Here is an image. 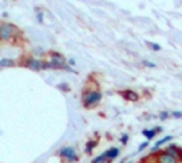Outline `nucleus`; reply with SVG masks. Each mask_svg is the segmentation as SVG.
Here are the masks:
<instances>
[{
    "label": "nucleus",
    "mask_w": 182,
    "mask_h": 163,
    "mask_svg": "<svg viewBox=\"0 0 182 163\" xmlns=\"http://www.w3.org/2000/svg\"><path fill=\"white\" fill-rule=\"evenodd\" d=\"M19 34H20L19 28L16 27L14 24H10V23H6V22H3L0 24V38H2L3 43H6L9 40H13Z\"/></svg>",
    "instance_id": "1"
},
{
    "label": "nucleus",
    "mask_w": 182,
    "mask_h": 163,
    "mask_svg": "<svg viewBox=\"0 0 182 163\" xmlns=\"http://www.w3.org/2000/svg\"><path fill=\"white\" fill-rule=\"evenodd\" d=\"M102 94L98 89H88L83 92V105L86 108H93L101 101Z\"/></svg>",
    "instance_id": "2"
},
{
    "label": "nucleus",
    "mask_w": 182,
    "mask_h": 163,
    "mask_svg": "<svg viewBox=\"0 0 182 163\" xmlns=\"http://www.w3.org/2000/svg\"><path fill=\"white\" fill-rule=\"evenodd\" d=\"M59 156L61 159H64L67 163H74L78 160V155L75 152L74 148H71V146H64L59 151Z\"/></svg>",
    "instance_id": "3"
},
{
    "label": "nucleus",
    "mask_w": 182,
    "mask_h": 163,
    "mask_svg": "<svg viewBox=\"0 0 182 163\" xmlns=\"http://www.w3.org/2000/svg\"><path fill=\"white\" fill-rule=\"evenodd\" d=\"M22 65L26 67V68H29V70H33V71L44 70V61L36 58V57H26V58L22 61Z\"/></svg>",
    "instance_id": "4"
},
{
    "label": "nucleus",
    "mask_w": 182,
    "mask_h": 163,
    "mask_svg": "<svg viewBox=\"0 0 182 163\" xmlns=\"http://www.w3.org/2000/svg\"><path fill=\"white\" fill-rule=\"evenodd\" d=\"M155 162L157 163H181L178 156H175V155L169 153V152H167V151H161L159 153L155 156Z\"/></svg>",
    "instance_id": "5"
},
{
    "label": "nucleus",
    "mask_w": 182,
    "mask_h": 163,
    "mask_svg": "<svg viewBox=\"0 0 182 163\" xmlns=\"http://www.w3.org/2000/svg\"><path fill=\"white\" fill-rule=\"evenodd\" d=\"M121 95H122L127 101H131V102H137L139 99V95L135 91H133V89H124V91H121Z\"/></svg>",
    "instance_id": "6"
},
{
    "label": "nucleus",
    "mask_w": 182,
    "mask_h": 163,
    "mask_svg": "<svg viewBox=\"0 0 182 163\" xmlns=\"http://www.w3.org/2000/svg\"><path fill=\"white\" fill-rule=\"evenodd\" d=\"M105 157H107V163H111L114 159H117V156L120 155V148H110L104 152Z\"/></svg>",
    "instance_id": "7"
},
{
    "label": "nucleus",
    "mask_w": 182,
    "mask_h": 163,
    "mask_svg": "<svg viewBox=\"0 0 182 163\" xmlns=\"http://www.w3.org/2000/svg\"><path fill=\"white\" fill-rule=\"evenodd\" d=\"M161 131H162L161 126H155L154 129H144L142 131V135L147 138V141H152V139L157 136V133H159Z\"/></svg>",
    "instance_id": "8"
},
{
    "label": "nucleus",
    "mask_w": 182,
    "mask_h": 163,
    "mask_svg": "<svg viewBox=\"0 0 182 163\" xmlns=\"http://www.w3.org/2000/svg\"><path fill=\"white\" fill-rule=\"evenodd\" d=\"M169 141H172V136H171V135H168V136H165V138L159 139V141H157V142H155V145L152 146V149H151V153H155L157 151H159L161 146H162V145H165L167 142H169Z\"/></svg>",
    "instance_id": "9"
},
{
    "label": "nucleus",
    "mask_w": 182,
    "mask_h": 163,
    "mask_svg": "<svg viewBox=\"0 0 182 163\" xmlns=\"http://www.w3.org/2000/svg\"><path fill=\"white\" fill-rule=\"evenodd\" d=\"M97 145H98V139H94V141H88L86 145V153H91V152L94 151V148H96Z\"/></svg>",
    "instance_id": "10"
},
{
    "label": "nucleus",
    "mask_w": 182,
    "mask_h": 163,
    "mask_svg": "<svg viewBox=\"0 0 182 163\" xmlns=\"http://www.w3.org/2000/svg\"><path fill=\"white\" fill-rule=\"evenodd\" d=\"M0 65L3 68L6 67H12V65H16V62L13 61V60H9V58H2L0 60Z\"/></svg>",
    "instance_id": "11"
},
{
    "label": "nucleus",
    "mask_w": 182,
    "mask_h": 163,
    "mask_svg": "<svg viewBox=\"0 0 182 163\" xmlns=\"http://www.w3.org/2000/svg\"><path fill=\"white\" fill-rule=\"evenodd\" d=\"M91 163H107V157H105L104 153H101L97 157H94V159L91 160Z\"/></svg>",
    "instance_id": "12"
},
{
    "label": "nucleus",
    "mask_w": 182,
    "mask_h": 163,
    "mask_svg": "<svg viewBox=\"0 0 182 163\" xmlns=\"http://www.w3.org/2000/svg\"><path fill=\"white\" fill-rule=\"evenodd\" d=\"M145 44H147V46H148L151 50H154V51H159V50H161V47L158 46V44L151 43V41H147V43H145Z\"/></svg>",
    "instance_id": "13"
},
{
    "label": "nucleus",
    "mask_w": 182,
    "mask_h": 163,
    "mask_svg": "<svg viewBox=\"0 0 182 163\" xmlns=\"http://www.w3.org/2000/svg\"><path fill=\"white\" fill-rule=\"evenodd\" d=\"M168 118H171V112L162 111V112L159 114V119H161V121H165V119H168Z\"/></svg>",
    "instance_id": "14"
},
{
    "label": "nucleus",
    "mask_w": 182,
    "mask_h": 163,
    "mask_svg": "<svg viewBox=\"0 0 182 163\" xmlns=\"http://www.w3.org/2000/svg\"><path fill=\"white\" fill-rule=\"evenodd\" d=\"M147 146H149V141H145V142H142V143L139 145V148L137 149V152H142V151H144L145 148H147Z\"/></svg>",
    "instance_id": "15"
},
{
    "label": "nucleus",
    "mask_w": 182,
    "mask_h": 163,
    "mask_svg": "<svg viewBox=\"0 0 182 163\" xmlns=\"http://www.w3.org/2000/svg\"><path fill=\"white\" fill-rule=\"evenodd\" d=\"M171 118H176V119H181V118H182V112H181V111H174V112H171Z\"/></svg>",
    "instance_id": "16"
},
{
    "label": "nucleus",
    "mask_w": 182,
    "mask_h": 163,
    "mask_svg": "<svg viewBox=\"0 0 182 163\" xmlns=\"http://www.w3.org/2000/svg\"><path fill=\"white\" fill-rule=\"evenodd\" d=\"M142 65H145V67H151V68H155V67H157V65H155L154 62L147 61V60H144V61H142Z\"/></svg>",
    "instance_id": "17"
},
{
    "label": "nucleus",
    "mask_w": 182,
    "mask_h": 163,
    "mask_svg": "<svg viewBox=\"0 0 182 163\" xmlns=\"http://www.w3.org/2000/svg\"><path fill=\"white\" fill-rule=\"evenodd\" d=\"M128 139H130V136H128V133H124V135L121 136V143L127 145V142H128Z\"/></svg>",
    "instance_id": "18"
},
{
    "label": "nucleus",
    "mask_w": 182,
    "mask_h": 163,
    "mask_svg": "<svg viewBox=\"0 0 182 163\" xmlns=\"http://www.w3.org/2000/svg\"><path fill=\"white\" fill-rule=\"evenodd\" d=\"M37 20H39V23H43V14L40 12L37 13Z\"/></svg>",
    "instance_id": "19"
},
{
    "label": "nucleus",
    "mask_w": 182,
    "mask_h": 163,
    "mask_svg": "<svg viewBox=\"0 0 182 163\" xmlns=\"http://www.w3.org/2000/svg\"><path fill=\"white\" fill-rule=\"evenodd\" d=\"M179 162L182 163V153H181V156H179Z\"/></svg>",
    "instance_id": "20"
},
{
    "label": "nucleus",
    "mask_w": 182,
    "mask_h": 163,
    "mask_svg": "<svg viewBox=\"0 0 182 163\" xmlns=\"http://www.w3.org/2000/svg\"><path fill=\"white\" fill-rule=\"evenodd\" d=\"M120 163H125V159H124V160H121V162Z\"/></svg>",
    "instance_id": "21"
}]
</instances>
